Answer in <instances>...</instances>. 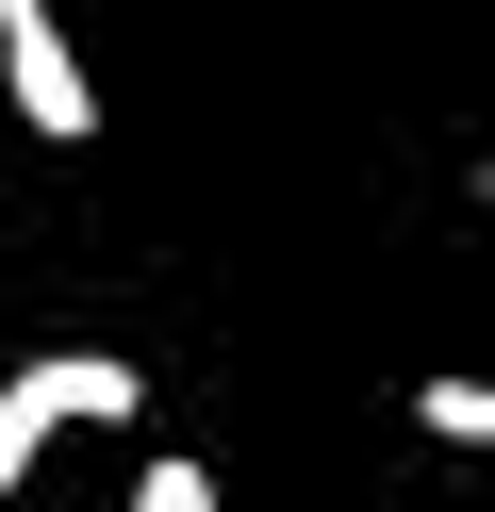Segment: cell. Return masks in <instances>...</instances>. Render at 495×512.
Listing matches in <instances>:
<instances>
[{
    "mask_svg": "<svg viewBox=\"0 0 495 512\" xmlns=\"http://www.w3.org/2000/svg\"><path fill=\"white\" fill-rule=\"evenodd\" d=\"M132 397H149V380H132L116 347H50V364H17V380H0V496H17L66 430H116Z\"/></svg>",
    "mask_w": 495,
    "mask_h": 512,
    "instance_id": "cell-1",
    "label": "cell"
},
{
    "mask_svg": "<svg viewBox=\"0 0 495 512\" xmlns=\"http://www.w3.org/2000/svg\"><path fill=\"white\" fill-rule=\"evenodd\" d=\"M0 83H17V116H33L50 149H83V133H99V83H83V50H66L50 0H0Z\"/></svg>",
    "mask_w": 495,
    "mask_h": 512,
    "instance_id": "cell-2",
    "label": "cell"
},
{
    "mask_svg": "<svg viewBox=\"0 0 495 512\" xmlns=\"http://www.w3.org/2000/svg\"><path fill=\"white\" fill-rule=\"evenodd\" d=\"M132 512H215V463H149V479H132Z\"/></svg>",
    "mask_w": 495,
    "mask_h": 512,
    "instance_id": "cell-3",
    "label": "cell"
},
{
    "mask_svg": "<svg viewBox=\"0 0 495 512\" xmlns=\"http://www.w3.org/2000/svg\"><path fill=\"white\" fill-rule=\"evenodd\" d=\"M479 199H495V166H479Z\"/></svg>",
    "mask_w": 495,
    "mask_h": 512,
    "instance_id": "cell-4",
    "label": "cell"
}]
</instances>
